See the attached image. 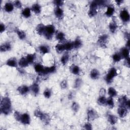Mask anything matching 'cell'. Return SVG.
I'll return each instance as SVG.
<instances>
[{
    "label": "cell",
    "instance_id": "obj_10",
    "mask_svg": "<svg viewBox=\"0 0 130 130\" xmlns=\"http://www.w3.org/2000/svg\"><path fill=\"white\" fill-rule=\"evenodd\" d=\"M108 36L107 35H103L101 36L98 39V43L101 46H105L106 43L108 41Z\"/></svg>",
    "mask_w": 130,
    "mask_h": 130
},
{
    "label": "cell",
    "instance_id": "obj_36",
    "mask_svg": "<svg viewBox=\"0 0 130 130\" xmlns=\"http://www.w3.org/2000/svg\"><path fill=\"white\" fill-rule=\"evenodd\" d=\"M69 59V56L68 55V54L67 53L65 54V55L61 58V63H62L63 65H65L68 62Z\"/></svg>",
    "mask_w": 130,
    "mask_h": 130
},
{
    "label": "cell",
    "instance_id": "obj_41",
    "mask_svg": "<svg viewBox=\"0 0 130 130\" xmlns=\"http://www.w3.org/2000/svg\"><path fill=\"white\" fill-rule=\"evenodd\" d=\"M106 100L105 97H100L98 102L101 105H104L106 104Z\"/></svg>",
    "mask_w": 130,
    "mask_h": 130
},
{
    "label": "cell",
    "instance_id": "obj_24",
    "mask_svg": "<svg viewBox=\"0 0 130 130\" xmlns=\"http://www.w3.org/2000/svg\"><path fill=\"white\" fill-rule=\"evenodd\" d=\"M4 9L7 12H12L14 9L13 5L11 3H7L5 5Z\"/></svg>",
    "mask_w": 130,
    "mask_h": 130
},
{
    "label": "cell",
    "instance_id": "obj_38",
    "mask_svg": "<svg viewBox=\"0 0 130 130\" xmlns=\"http://www.w3.org/2000/svg\"><path fill=\"white\" fill-rule=\"evenodd\" d=\"M106 104L109 106L110 108H113L114 106V103L112 97H109L106 100Z\"/></svg>",
    "mask_w": 130,
    "mask_h": 130
},
{
    "label": "cell",
    "instance_id": "obj_18",
    "mask_svg": "<svg viewBox=\"0 0 130 130\" xmlns=\"http://www.w3.org/2000/svg\"><path fill=\"white\" fill-rule=\"evenodd\" d=\"M32 93L35 95H37L39 92V86L37 83H34L31 86L30 88Z\"/></svg>",
    "mask_w": 130,
    "mask_h": 130
},
{
    "label": "cell",
    "instance_id": "obj_50",
    "mask_svg": "<svg viewBox=\"0 0 130 130\" xmlns=\"http://www.w3.org/2000/svg\"><path fill=\"white\" fill-rule=\"evenodd\" d=\"M61 87L63 89L67 88V82L66 80H64V81H62V82L61 83Z\"/></svg>",
    "mask_w": 130,
    "mask_h": 130
},
{
    "label": "cell",
    "instance_id": "obj_44",
    "mask_svg": "<svg viewBox=\"0 0 130 130\" xmlns=\"http://www.w3.org/2000/svg\"><path fill=\"white\" fill-rule=\"evenodd\" d=\"M43 114V113L39 109H36L34 112V115L37 117L40 118L42 117Z\"/></svg>",
    "mask_w": 130,
    "mask_h": 130
},
{
    "label": "cell",
    "instance_id": "obj_47",
    "mask_svg": "<svg viewBox=\"0 0 130 130\" xmlns=\"http://www.w3.org/2000/svg\"><path fill=\"white\" fill-rule=\"evenodd\" d=\"M14 117L15 118V120L16 121H20V116H21V114L17 112V111H15L14 113Z\"/></svg>",
    "mask_w": 130,
    "mask_h": 130
},
{
    "label": "cell",
    "instance_id": "obj_40",
    "mask_svg": "<svg viewBox=\"0 0 130 130\" xmlns=\"http://www.w3.org/2000/svg\"><path fill=\"white\" fill-rule=\"evenodd\" d=\"M64 45L65 47V49L66 50H71L73 48V43L71 42H67Z\"/></svg>",
    "mask_w": 130,
    "mask_h": 130
},
{
    "label": "cell",
    "instance_id": "obj_52",
    "mask_svg": "<svg viewBox=\"0 0 130 130\" xmlns=\"http://www.w3.org/2000/svg\"><path fill=\"white\" fill-rule=\"evenodd\" d=\"M5 29H6V27H5V25L1 23V25H0V32H1V33L5 31Z\"/></svg>",
    "mask_w": 130,
    "mask_h": 130
},
{
    "label": "cell",
    "instance_id": "obj_14",
    "mask_svg": "<svg viewBox=\"0 0 130 130\" xmlns=\"http://www.w3.org/2000/svg\"><path fill=\"white\" fill-rule=\"evenodd\" d=\"M11 49V45L10 43L9 42H6L1 45L0 50H1V52H6L10 50Z\"/></svg>",
    "mask_w": 130,
    "mask_h": 130
},
{
    "label": "cell",
    "instance_id": "obj_21",
    "mask_svg": "<svg viewBox=\"0 0 130 130\" xmlns=\"http://www.w3.org/2000/svg\"><path fill=\"white\" fill-rule=\"evenodd\" d=\"M32 10L35 14H39L41 11V7L38 4H35L32 7Z\"/></svg>",
    "mask_w": 130,
    "mask_h": 130
},
{
    "label": "cell",
    "instance_id": "obj_28",
    "mask_svg": "<svg viewBox=\"0 0 130 130\" xmlns=\"http://www.w3.org/2000/svg\"><path fill=\"white\" fill-rule=\"evenodd\" d=\"M109 30H110V31L112 32V33L115 32L116 31L117 28V25L116 23L115 22V21H112V22L109 24Z\"/></svg>",
    "mask_w": 130,
    "mask_h": 130
},
{
    "label": "cell",
    "instance_id": "obj_32",
    "mask_svg": "<svg viewBox=\"0 0 130 130\" xmlns=\"http://www.w3.org/2000/svg\"><path fill=\"white\" fill-rule=\"evenodd\" d=\"M108 93L111 97H115L117 96V91L113 88H109L108 89Z\"/></svg>",
    "mask_w": 130,
    "mask_h": 130
},
{
    "label": "cell",
    "instance_id": "obj_13",
    "mask_svg": "<svg viewBox=\"0 0 130 130\" xmlns=\"http://www.w3.org/2000/svg\"><path fill=\"white\" fill-rule=\"evenodd\" d=\"M56 70V68L55 66H52L50 67H45L43 70V71L42 74L46 75L48 74H50L52 73H54Z\"/></svg>",
    "mask_w": 130,
    "mask_h": 130
},
{
    "label": "cell",
    "instance_id": "obj_22",
    "mask_svg": "<svg viewBox=\"0 0 130 130\" xmlns=\"http://www.w3.org/2000/svg\"><path fill=\"white\" fill-rule=\"evenodd\" d=\"M45 26H44V24H40L38 25L36 28V31L37 32V33L40 35H43L45 30Z\"/></svg>",
    "mask_w": 130,
    "mask_h": 130
},
{
    "label": "cell",
    "instance_id": "obj_53",
    "mask_svg": "<svg viewBox=\"0 0 130 130\" xmlns=\"http://www.w3.org/2000/svg\"><path fill=\"white\" fill-rule=\"evenodd\" d=\"M115 2H116V3H117V5H120L123 2V1H116Z\"/></svg>",
    "mask_w": 130,
    "mask_h": 130
},
{
    "label": "cell",
    "instance_id": "obj_19",
    "mask_svg": "<svg viewBox=\"0 0 130 130\" xmlns=\"http://www.w3.org/2000/svg\"><path fill=\"white\" fill-rule=\"evenodd\" d=\"M55 14L57 17L61 18L64 15V11L62 9H61L60 7H57L55 10Z\"/></svg>",
    "mask_w": 130,
    "mask_h": 130
},
{
    "label": "cell",
    "instance_id": "obj_6",
    "mask_svg": "<svg viewBox=\"0 0 130 130\" xmlns=\"http://www.w3.org/2000/svg\"><path fill=\"white\" fill-rule=\"evenodd\" d=\"M121 55L126 59L128 65H130V50L127 47L123 48L121 51Z\"/></svg>",
    "mask_w": 130,
    "mask_h": 130
},
{
    "label": "cell",
    "instance_id": "obj_17",
    "mask_svg": "<svg viewBox=\"0 0 130 130\" xmlns=\"http://www.w3.org/2000/svg\"><path fill=\"white\" fill-rule=\"evenodd\" d=\"M108 120L111 124L114 125V124H115L118 121V118L115 115L109 114L108 116Z\"/></svg>",
    "mask_w": 130,
    "mask_h": 130
},
{
    "label": "cell",
    "instance_id": "obj_7",
    "mask_svg": "<svg viewBox=\"0 0 130 130\" xmlns=\"http://www.w3.org/2000/svg\"><path fill=\"white\" fill-rule=\"evenodd\" d=\"M120 17L121 19L124 23L129 22L130 18V16L129 12L126 9H123L121 11L120 13Z\"/></svg>",
    "mask_w": 130,
    "mask_h": 130
},
{
    "label": "cell",
    "instance_id": "obj_25",
    "mask_svg": "<svg viewBox=\"0 0 130 130\" xmlns=\"http://www.w3.org/2000/svg\"><path fill=\"white\" fill-rule=\"evenodd\" d=\"M114 11H115L114 8L110 6H108L107 7V9L105 13V14L106 15V16H108V17H111V16L113 15L114 13Z\"/></svg>",
    "mask_w": 130,
    "mask_h": 130
},
{
    "label": "cell",
    "instance_id": "obj_30",
    "mask_svg": "<svg viewBox=\"0 0 130 130\" xmlns=\"http://www.w3.org/2000/svg\"><path fill=\"white\" fill-rule=\"evenodd\" d=\"M56 38L59 41L62 42L64 41L65 39V35L63 32H58L57 34Z\"/></svg>",
    "mask_w": 130,
    "mask_h": 130
},
{
    "label": "cell",
    "instance_id": "obj_26",
    "mask_svg": "<svg viewBox=\"0 0 130 130\" xmlns=\"http://www.w3.org/2000/svg\"><path fill=\"white\" fill-rule=\"evenodd\" d=\"M44 67H43L42 65L40 64H37L35 65L34 66V69L35 71L38 73H42L43 70H44Z\"/></svg>",
    "mask_w": 130,
    "mask_h": 130
},
{
    "label": "cell",
    "instance_id": "obj_27",
    "mask_svg": "<svg viewBox=\"0 0 130 130\" xmlns=\"http://www.w3.org/2000/svg\"><path fill=\"white\" fill-rule=\"evenodd\" d=\"M22 15L25 18L30 17L31 15L30 9L29 8H25L22 11Z\"/></svg>",
    "mask_w": 130,
    "mask_h": 130
},
{
    "label": "cell",
    "instance_id": "obj_43",
    "mask_svg": "<svg viewBox=\"0 0 130 130\" xmlns=\"http://www.w3.org/2000/svg\"><path fill=\"white\" fill-rule=\"evenodd\" d=\"M72 109L74 112H77L79 109V105L76 102H74L72 105Z\"/></svg>",
    "mask_w": 130,
    "mask_h": 130
},
{
    "label": "cell",
    "instance_id": "obj_51",
    "mask_svg": "<svg viewBox=\"0 0 130 130\" xmlns=\"http://www.w3.org/2000/svg\"><path fill=\"white\" fill-rule=\"evenodd\" d=\"M84 129H86V130H91L92 129V126L91 125V124L89 123H86L84 126Z\"/></svg>",
    "mask_w": 130,
    "mask_h": 130
},
{
    "label": "cell",
    "instance_id": "obj_31",
    "mask_svg": "<svg viewBox=\"0 0 130 130\" xmlns=\"http://www.w3.org/2000/svg\"><path fill=\"white\" fill-rule=\"evenodd\" d=\"M16 33H17L20 39L24 40L25 38L26 34L24 31L21 30H17V31H16Z\"/></svg>",
    "mask_w": 130,
    "mask_h": 130
},
{
    "label": "cell",
    "instance_id": "obj_20",
    "mask_svg": "<svg viewBox=\"0 0 130 130\" xmlns=\"http://www.w3.org/2000/svg\"><path fill=\"white\" fill-rule=\"evenodd\" d=\"M18 64H19L20 67H22V68H25V67H26L28 66L29 63L28 60H27L26 58L22 57L19 60Z\"/></svg>",
    "mask_w": 130,
    "mask_h": 130
},
{
    "label": "cell",
    "instance_id": "obj_23",
    "mask_svg": "<svg viewBox=\"0 0 130 130\" xmlns=\"http://www.w3.org/2000/svg\"><path fill=\"white\" fill-rule=\"evenodd\" d=\"M41 121L45 124H47L50 122V116L48 114L43 113L42 117L40 118Z\"/></svg>",
    "mask_w": 130,
    "mask_h": 130
},
{
    "label": "cell",
    "instance_id": "obj_2",
    "mask_svg": "<svg viewBox=\"0 0 130 130\" xmlns=\"http://www.w3.org/2000/svg\"><path fill=\"white\" fill-rule=\"evenodd\" d=\"M55 32V28L53 25H48L45 26L43 35L48 40H50Z\"/></svg>",
    "mask_w": 130,
    "mask_h": 130
},
{
    "label": "cell",
    "instance_id": "obj_29",
    "mask_svg": "<svg viewBox=\"0 0 130 130\" xmlns=\"http://www.w3.org/2000/svg\"><path fill=\"white\" fill-rule=\"evenodd\" d=\"M73 45L74 48L78 49L80 48L81 46V45H82V41H81L80 39L77 38L74 42H73Z\"/></svg>",
    "mask_w": 130,
    "mask_h": 130
},
{
    "label": "cell",
    "instance_id": "obj_12",
    "mask_svg": "<svg viewBox=\"0 0 130 130\" xmlns=\"http://www.w3.org/2000/svg\"><path fill=\"white\" fill-rule=\"evenodd\" d=\"M17 90L20 94L22 95H24L28 93L30 90V89L26 85L20 86L18 88Z\"/></svg>",
    "mask_w": 130,
    "mask_h": 130
},
{
    "label": "cell",
    "instance_id": "obj_42",
    "mask_svg": "<svg viewBox=\"0 0 130 130\" xmlns=\"http://www.w3.org/2000/svg\"><path fill=\"white\" fill-rule=\"evenodd\" d=\"M43 95H44V96L46 98H49L51 95V91L50 89H46L45 90H44V93H43Z\"/></svg>",
    "mask_w": 130,
    "mask_h": 130
},
{
    "label": "cell",
    "instance_id": "obj_37",
    "mask_svg": "<svg viewBox=\"0 0 130 130\" xmlns=\"http://www.w3.org/2000/svg\"><path fill=\"white\" fill-rule=\"evenodd\" d=\"M112 58L115 62H119L122 58V56L119 53H115L112 56Z\"/></svg>",
    "mask_w": 130,
    "mask_h": 130
},
{
    "label": "cell",
    "instance_id": "obj_34",
    "mask_svg": "<svg viewBox=\"0 0 130 130\" xmlns=\"http://www.w3.org/2000/svg\"><path fill=\"white\" fill-rule=\"evenodd\" d=\"M56 49L58 53H60L61 52H62L63 51H64L65 49V47H64V44H58L56 46Z\"/></svg>",
    "mask_w": 130,
    "mask_h": 130
},
{
    "label": "cell",
    "instance_id": "obj_16",
    "mask_svg": "<svg viewBox=\"0 0 130 130\" xmlns=\"http://www.w3.org/2000/svg\"><path fill=\"white\" fill-rule=\"evenodd\" d=\"M6 65L11 67H16L17 65V60L15 58H11L7 61Z\"/></svg>",
    "mask_w": 130,
    "mask_h": 130
},
{
    "label": "cell",
    "instance_id": "obj_46",
    "mask_svg": "<svg viewBox=\"0 0 130 130\" xmlns=\"http://www.w3.org/2000/svg\"><path fill=\"white\" fill-rule=\"evenodd\" d=\"M54 4H55L57 7H59L60 6H62L64 4V1H61V0H56V1H53Z\"/></svg>",
    "mask_w": 130,
    "mask_h": 130
},
{
    "label": "cell",
    "instance_id": "obj_3",
    "mask_svg": "<svg viewBox=\"0 0 130 130\" xmlns=\"http://www.w3.org/2000/svg\"><path fill=\"white\" fill-rule=\"evenodd\" d=\"M117 75V70L114 68H112L109 70V72L105 77V80L106 82L108 84H110L113 81V78Z\"/></svg>",
    "mask_w": 130,
    "mask_h": 130
},
{
    "label": "cell",
    "instance_id": "obj_9",
    "mask_svg": "<svg viewBox=\"0 0 130 130\" xmlns=\"http://www.w3.org/2000/svg\"><path fill=\"white\" fill-rule=\"evenodd\" d=\"M19 122L25 125L29 124L30 123V115L28 113H24L23 114H21Z\"/></svg>",
    "mask_w": 130,
    "mask_h": 130
},
{
    "label": "cell",
    "instance_id": "obj_49",
    "mask_svg": "<svg viewBox=\"0 0 130 130\" xmlns=\"http://www.w3.org/2000/svg\"><path fill=\"white\" fill-rule=\"evenodd\" d=\"M106 90L104 88L101 89L100 91H99V95L100 97H105L106 94Z\"/></svg>",
    "mask_w": 130,
    "mask_h": 130
},
{
    "label": "cell",
    "instance_id": "obj_11",
    "mask_svg": "<svg viewBox=\"0 0 130 130\" xmlns=\"http://www.w3.org/2000/svg\"><path fill=\"white\" fill-rule=\"evenodd\" d=\"M117 112L119 116L121 117H124L127 116L128 114L127 108L123 107H120L117 110Z\"/></svg>",
    "mask_w": 130,
    "mask_h": 130
},
{
    "label": "cell",
    "instance_id": "obj_33",
    "mask_svg": "<svg viewBox=\"0 0 130 130\" xmlns=\"http://www.w3.org/2000/svg\"><path fill=\"white\" fill-rule=\"evenodd\" d=\"M71 70L72 73L73 74H75V75H77L80 72V68H79V67L78 66H75V65H74V66H73H73L71 67Z\"/></svg>",
    "mask_w": 130,
    "mask_h": 130
},
{
    "label": "cell",
    "instance_id": "obj_4",
    "mask_svg": "<svg viewBox=\"0 0 130 130\" xmlns=\"http://www.w3.org/2000/svg\"><path fill=\"white\" fill-rule=\"evenodd\" d=\"M99 7L97 1L92 2L90 5L89 10L88 12V14L90 17H93L97 14V9Z\"/></svg>",
    "mask_w": 130,
    "mask_h": 130
},
{
    "label": "cell",
    "instance_id": "obj_35",
    "mask_svg": "<svg viewBox=\"0 0 130 130\" xmlns=\"http://www.w3.org/2000/svg\"><path fill=\"white\" fill-rule=\"evenodd\" d=\"M39 50L43 54V55H45V54H46L48 53L49 52V48L45 45H41L39 47Z\"/></svg>",
    "mask_w": 130,
    "mask_h": 130
},
{
    "label": "cell",
    "instance_id": "obj_8",
    "mask_svg": "<svg viewBox=\"0 0 130 130\" xmlns=\"http://www.w3.org/2000/svg\"><path fill=\"white\" fill-rule=\"evenodd\" d=\"M98 117V114L96 111L93 109H89L88 111V118L89 121H93Z\"/></svg>",
    "mask_w": 130,
    "mask_h": 130
},
{
    "label": "cell",
    "instance_id": "obj_15",
    "mask_svg": "<svg viewBox=\"0 0 130 130\" xmlns=\"http://www.w3.org/2000/svg\"><path fill=\"white\" fill-rule=\"evenodd\" d=\"M90 76L91 78L93 79H98L100 76V73L98 70H97L96 69L92 70L90 73Z\"/></svg>",
    "mask_w": 130,
    "mask_h": 130
},
{
    "label": "cell",
    "instance_id": "obj_5",
    "mask_svg": "<svg viewBox=\"0 0 130 130\" xmlns=\"http://www.w3.org/2000/svg\"><path fill=\"white\" fill-rule=\"evenodd\" d=\"M118 103L120 107H125L128 109L130 108V100L127 99L126 96L121 97L118 99Z\"/></svg>",
    "mask_w": 130,
    "mask_h": 130
},
{
    "label": "cell",
    "instance_id": "obj_39",
    "mask_svg": "<svg viewBox=\"0 0 130 130\" xmlns=\"http://www.w3.org/2000/svg\"><path fill=\"white\" fill-rule=\"evenodd\" d=\"M26 59L28 60L29 64H31L34 62L35 59V55L34 54H29L26 57Z\"/></svg>",
    "mask_w": 130,
    "mask_h": 130
},
{
    "label": "cell",
    "instance_id": "obj_1",
    "mask_svg": "<svg viewBox=\"0 0 130 130\" xmlns=\"http://www.w3.org/2000/svg\"><path fill=\"white\" fill-rule=\"evenodd\" d=\"M12 109V104L10 99L8 97H4L1 102V111L5 115L10 113Z\"/></svg>",
    "mask_w": 130,
    "mask_h": 130
},
{
    "label": "cell",
    "instance_id": "obj_45",
    "mask_svg": "<svg viewBox=\"0 0 130 130\" xmlns=\"http://www.w3.org/2000/svg\"><path fill=\"white\" fill-rule=\"evenodd\" d=\"M81 82H82V80H81L80 79L78 78L76 80H75V85L74 86L75 88H78L79 86L81 85Z\"/></svg>",
    "mask_w": 130,
    "mask_h": 130
},
{
    "label": "cell",
    "instance_id": "obj_48",
    "mask_svg": "<svg viewBox=\"0 0 130 130\" xmlns=\"http://www.w3.org/2000/svg\"><path fill=\"white\" fill-rule=\"evenodd\" d=\"M14 6H15V7H16L18 9L21 8V6H22V4H21V2L19 1H16L14 2Z\"/></svg>",
    "mask_w": 130,
    "mask_h": 130
}]
</instances>
